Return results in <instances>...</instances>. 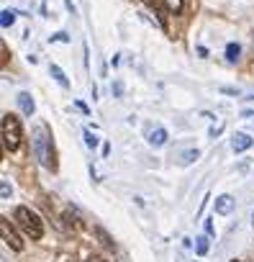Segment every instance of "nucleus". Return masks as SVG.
Returning a JSON list of instances; mask_svg holds the SVG:
<instances>
[{
	"instance_id": "nucleus-19",
	"label": "nucleus",
	"mask_w": 254,
	"mask_h": 262,
	"mask_svg": "<svg viewBox=\"0 0 254 262\" xmlns=\"http://www.w3.org/2000/svg\"><path fill=\"white\" fill-rule=\"evenodd\" d=\"M87 262H105V259H103L100 254H90V257H87Z\"/></svg>"
},
{
	"instance_id": "nucleus-2",
	"label": "nucleus",
	"mask_w": 254,
	"mask_h": 262,
	"mask_svg": "<svg viewBox=\"0 0 254 262\" xmlns=\"http://www.w3.org/2000/svg\"><path fill=\"white\" fill-rule=\"evenodd\" d=\"M13 219H16L18 229H21L26 236H31V239H41V236H44V224H41V219H39L31 208L18 206L16 213H13Z\"/></svg>"
},
{
	"instance_id": "nucleus-15",
	"label": "nucleus",
	"mask_w": 254,
	"mask_h": 262,
	"mask_svg": "<svg viewBox=\"0 0 254 262\" xmlns=\"http://www.w3.org/2000/svg\"><path fill=\"white\" fill-rule=\"evenodd\" d=\"M195 242H198V254H205L208 252V236H200Z\"/></svg>"
},
{
	"instance_id": "nucleus-1",
	"label": "nucleus",
	"mask_w": 254,
	"mask_h": 262,
	"mask_svg": "<svg viewBox=\"0 0 254 262\" xmlns=\"http://www.w3.org/2000/svg\"><path fill=\"white\" fill-rule=\"evenodd\" d=\"M31 142H34V155H36V160H39V162H41L47 170H57L52 134H49V128H47L44 123H39V126L34 128V137H31Z\"/></svg>"
},
{
	"instance_id": "nucleus-9",
	"label": "nucleus",
	"mask_w": 254,
	"mask_h": 262,
	"mask_svg": "<svg viewBox=\"0 0 254 262\" xmlns=\"http://www.w3.org/2000/svg\"><path fill=\"white\" fill-rule=\"evenodd\" d=\"M149 144H154V147L167 144V131H165V128H154L152 134H149Z\"/></svg>"
},
{
	"instance_id": "nucleus-10",
	"label": "nucleus",
	"mask_w": 254,
	"mask_h": 262,
	"mask_svg": "<svg viewBox=\"0 0 254 262\" xmlns=\"http://www.w3.org/2000/svg\"><path fill=\"white\" fill-rule=\"evenodd\" d=\"M49 72H52V77L62 85V88H70V80H67V75L62 72V67H57V64H49Z\"/></svg>"
},
{
	"instance_id": "nucleus-18",
	"label": "nucleus",
	"mask_w": 254,
	"mask_h": 262,
	"mask_svg": "<svg viewBox=\"0 0 254 262\" xmlns=\"http://www.w3.org/2000/svg\"><path fill=\"white\" fill-rule=\"evenodd\" d=\"M52 39H54V41H70V36H67L64 31H59V34H54Z\"/></svg>"
},
{
	"instance_id": "nucleus-13",
	"label": "nucleus",
	"mask_w": 254,
	"mask_h": 262,
	"mask_svg": "<svg viewBox=\"0 0 254 262\" xmlns=\"http://www.w3.org/2000/svg\"><path fill=\"white\" fill-rule=\"evenodd\" d=\"M165 3H167V8H170L172 13H180L182 6H185V0H165Z\"/></svg>"
},
{
	"instance_id": "nucleus-20",
	"label": "nucleus",
	"mask_w": 254,
	"mask_h": 262,
	"mask_svg": "<svg viewBox=\"0 0 254 262\" xmlns=\"http://www.w3.org/2000/svg\"><path fill=\"white\" fill-rule=\"evenodd\" d=\"M205 234L213 236V224H211V221H205Z\"/></svg>"
},
{
	"instance_id": "nucleus-6",
	"label": "nucleus",
	"mask_w": 254,
	"mask_h": 262,
	"mask_svg": "<svg viewBox=\"0 0 254 262\" xmlns=\"http://www.w3.org/2000/svg\"><path fill=\"white\" fill-rule=\"evenodd\" d=\"M231 208H234V198L231 195H218L216 198V213L226 216V213H231Z\"/></svg>"
},
{
	"instance_id": "nucleus-12",
	"label": "nucleus",
	"mask_w": 254,
	"mask_h": 262,
	"mask_svg": "<svg viewBox=\"0 0 254 262\" xmlns=\"http://www.w3.org/2000/svg\"><path fill=\"white\" fill-rule=\"evenodd\" d=\"M239 54H241V47H239V44H228V47H226V59H228V62H236Z\"/></svg>"
},
{
	"instance_id": "nucleus-17",
	"label": "nucleus",
	"mask_w": 254,
	"mask_h": 262,
	"mask_svg": "<svg viewBox=\"0 0 254 262\" xmlns=\"http://www.w3.org/2000/svg\"><path fill=\"white\" fill-rule=\"evenodd\" d=\"M0 52H3V59H0V62H3V67L8 64V44L3 41V44H0Z\"/></svg>"
},
{
	"instance_id": "nucleus-5",
	"label": "nucleus",
	"mask_w": 254,
	"mask_h": 262,
	"mask_svg": "<svg viewBox=\"0 0 254 262\" xmlns=\"http://www.w3.org/2000/svg\"><path fill=\"white\" fill-rule=\"evenodd\" d=\"M251 144H254V142H251V137H249V134H234L231 149H234V152H246Z\"/></svg>"
},
{
	"instance_id": "nucleus-16",
	"label": "nucleus",
	"mask_w": 254,
	"mask_h": 262,
	"mask_svg": "<svg viewBox=\"0 0 254 262\" xmlns=\"http://www.w3.org/2000/svg\"><path fill=\"white\" fill-rule=\"evenodd\" d=\"M85 144H87L90 149H95V147H98V139L90 134V131H85Z\"/></svg>"
},
{
	"instance_id": "nucleus-11",
	"label": "nucleus",
	"mask_w": 254,
	"mask_h": 262,
	"mask_svg": "<svg viewBox=\"0 0 254 262\" xmlns=\"http://www.w3.org/2000/svg\"><path fill=\"white\" fill-rule=\"evenodd\" d=\"M95 234H98V239H100V244H103V247H108V249H113V239L108 236V231H105L103 226H95Z\"/></svg>"
},
{
	"instance_id": "nucleus-14",
	"label": "nucleus",
	"mask_w": 254,
	"mask_h": 262,
	"mask_svg": "<svg viewBox=\"0 0 254 262\" xmlns=\"http://www.w3.org/2000/svg\"><path fill=\"white\" fill-rule=\"evenodd\" d=\"M13 24H16V13L13 11H3V29H8Z\"/></svg>"
},
{
	"instance_id": "nucleus-22",
	"label": "nucleus",
	"mask_w": 254,
	"mask_h": 262,
	"mask_svg": "<svg viewBox=\"0 0 254 262\" xmlns=\"http://www.w3.org/2000/svg\"><path fill=\"white\" fill-rule=\"evenodd\" d=\"M231 262H239V259H231Z\"/></svg>"
},
{
	"instance_id": "nucleus-21",
	"label": "nucleus",
	"mask_w": 254,
	"mask_h": 262,
	"mask_svg": "<svg viewBox=\"0 0 254 262\" xmlns=\"http://www.w3.org/2000/svg\"><path fill=\"white\" fill-rule=\"evenodd\" d=\"M11 195V188H8V183H3V198H8Z\"/></svg>"
},
{
	"instance_id": "nucleus-7",
	"label": "nucleus",
	"mask_w": 254,
	"mask_h": 262,
	"mask_svg": "<svg viewBox=\"0 0 254 262\" xmlns=\"http://www.w3.org/2000/svg\"><path fill=\"white\" fill-rule=\"evenodd\" d=\"M62 219H64L67 229H72V231H80V229H82V221H80V216H77L72 208H67V211L62 213Z\"/></svg>"
},
{
	"instance_id": "nucleus-8",
	"label": "nucleus",
	"mask_w": 254,
	"mask_h": 262,
	"mask_svg": "<svg viewBox=\"0 0 254 262\" xmlns=\"http://www.w3.org/2000/svg\"><path fill=\"white\" fill-rule=\"evenodd\" d=\"M16 100H18V105H21V111H24L26 116H31V113L36 111V105H34V98H31L29 93H18V98H16Z\"/></svg>"
},
{
	"instance_id": "nucleus-3",
	"label": "nucleus",
	"mask_w": 254,
	"mask_h": 262,
	"mask_svg": "<svg viewBox=\"0 0 254 262\" xmlns=\"http://www.w3.org/2000/svg\"><path fill=\"white\" fill-rule=\"evenodd\" d=\"M0 128H3V144H6V149H8V152H16V149L21 147V139H24L21 118H18L16 113H6Z\"/></svg>"
},
{
	"instance_id": "nucleus-4",
	"label": "nucleus",
	"mask_w": 254,
	"mask_h": 262,
	"mask_svg": "<svg viewBox=\"0 0 254 262\" xmlns=\"http://www.w3.org/2000/svg\"><path fill=\"white\" fill-rule=\"evenodd\" d=\"M0 234H3V242L13 249V252H21L24 249V242H21V236L16 234V229L11 226V221L3 216V219H0Z\"/></svg>"
}]
</instances>
